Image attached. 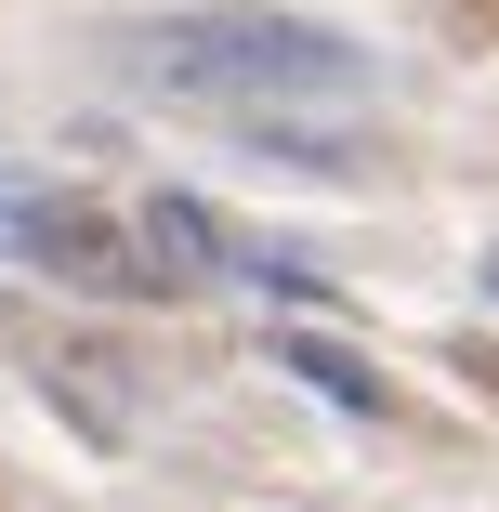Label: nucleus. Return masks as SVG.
<instances>
[{"label":"nucleus","instance_id":"nucleus-7","mask_svg":"<svg viewBox=\"0 0 499 512\" xmlns=\"http://www.w3.org/2000/svg\"><path fill=\"white\" fill-rule=\"evenodd\" d=\"M486 289H499V263H486Z\"/></svg>","mask_w":499,"mask_h":512},{"label":"nucleus","instance_id":"nucleus-4","mask_svg":"<svg viewBox=\"0 0 499 512\" xmlns=\"http://www.w3.org/2000/svg\"><path fill=\"white\" fill-rule=\"evenodd\" d=\"M276 368H289V381H316L342 421H381V368H368V355H342L329 329H276Z\"/></svg>","mask_w":499,"mask_h":512},{"label":"nucleus","instance_id":"nucleus-2","mask_svg":"<svg viewBox=\"0 0 499 512\" xmlns=\"http://www.w3.org/2000/svg\"><path fill=\"white\" fill-rule=\"evenodd\" d=\"M0 263L66 276V289H132V237L92 197H66L53 171H0Z\"/></svg>","mask_w":499,"mask_h":512},{"label":"nucleus","instance_id":"nucleus-5","mask_svg":"<svg viewBox=\"0 0 499 512\" xmlns=\"http://www.w3.org/2000/svg\"><path fill=\"white\" fill-rule=\"evenodd\" d=\"M224 276H250V289H276V302H329V276H316L303 250H276V237H237V224H224Z\"/></svg>","mask_w":499,"mask_h":512},{"label":"nucleus","instance_id":"nucleus-1","mask_svg":"<svg viewBox=\"0 0 499 512\" xmlns=\"http://www.w3.org/2000/svg\"><path fill=\"white\" fill-rule=\"evenodd\" d=\"M119 66L184 92V106H355L368 53L316 14H250V0H211V14H145L119 27Z\"/></svg>","mask_w":499,"mask_h":512},{"label":"nucleus","instance_id":"nucleus-6","mask_svg":"<svg viewBox=\"0 0 499 512\" xmlns=\"http://www.w3.org/2000/svg\"><path fill=\"white\" fill-rule=\"evenodd\" d=\"M53 407H79L92 447H132V381H106V368H53Z\"/></svg>","mask_w":499,"mask_h":512},{"label":"nucleus","instance_id":"nucleus-3","mask_svg":"<svg viewBox=\"0 0 499 512\" xmlns=\"http://www.w3.org/2000/svg\"><path fill=\"white\" fill-rule=\"evenodd\" d=\"M119 237H132V289H211L224 276V211H211V197H171L158 184Z\"/></svg>","mask_w":499,"mask_h":512}]
</instances>
